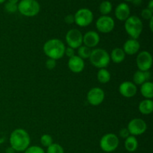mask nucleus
Segmentation results:
<instances>
[{"instance_id": "nucleus-1", "label": "nucleus", "mask_w": 153, "mask_h": 153, "mask_svg": "<svg viewBox=\"0 0 153 153\" xmlns=\"http://www.w3.org/2000/svg\"><path fill=\"white\" fill-rule=\"evenodd\" d=\"M10 147L16 152H24L31 143L30 135L23 128H16L13 130L9 138Z\"/></svg>"}, {"instance_id": "nucleus-2", "label": "nucleus", "mask_w": 153, "mask_h": 153, "mask_svg": "<svg viewBox=\"0 0 153 153\" xmlns=\"http://www.w3.org/2000/svg\"><path fill=\"white\" fill-rule=\"evenodd\" d=\"M65 48L66 46L62 40L58 38H52L48 40L43 44V50L48 58L57 61L64 56Z\"/></svg>"}, {"instance_id": "nucleus-3", "label": "nucleus", "mask_w": 153, "mask_h": 153, "mask_svg": "<svg viewBox=\"0 0 153 153\" xmlns=\"http://www.w3.org/2000/svg\"><path fill=\"white\" fill-rule=\"evenodd\" d=\"M89 60L91 64L97 68H106L111 62L110 54L105 49L97 48L91 51Z\"/></svg>"}, {"instance_id": "nucleus-4", "label": "nucleus", "mask_w": 153, "mask_h": 153, "mask_svg": "<svg viewBox=\"0 0 153 153\" xmlns=\"http://www.w3.org/2000/svg\"><path fill=\"white\" fill-rule=\"evenodd\" d=\"M125 30L127 34L132 39H137L143 31V25L141 19L137 16H130L124 24Z\"/></svg>"}, {"instance_id": "nucleus-5", "label": "nucleus", "mask_w": 153, "mask_h": 153, "mask_svg": "<svg viewBox=\"0 0 153 153\" xmlns=\"http://www.w3.org/2000/svg\"><path fill=\"white\" fill-rule=\"evenodd\" d=\"M17 10L23 16L32 17L40 13V5L37 0H20L17 4Z\"/></svg>"}, {"instance_id": "nucleus-6", "label": "nucleus", "mask_w": 153, "mask_h": 153, "mask_svg": "<svg viewBox=\"0 0 153 153\" xmlns=\"http://www.w3.org/2000/svg\"><path fill=\"white\" fill-rule=\"evenodd\" d=\"M120 144V140L117 135L114 133H108L101 137L100 146L105 152H112L116 150Z\"/></svg>"}, {"instance_id": "nucleus-7", "label": "nucleus", "mask_w": 153, "mask_h": 153, "mask_svg": "<svg viewBox=\"0 0 153 153\" xmlns=\"http://www.w3.org/2000/svg\"><path fill=\"white\" fill-rule=\"evenodd\" d=\"M94 17V13L90 9L80 8L74 14L75 23L79 27H87L92 23Z\"/></svg>"}, {"instance_id": "nucleus-8", "label": "nucleus", "mask_w": 153, "mask_h": 153, "mask_svg": "<svg viewBox=\"0 0 153 153\" xmlns=\"http://www.w3.org/2000/svg\"><path fill=\"white\" fill-rule=\"evenodd\" d=\"M65 40L69 47L78 49L83 44V34L79 29L72 28L66 34Z\"/></svg>"}, {"instance_id": "nucleus-9", "label": "nucleus", "mask_w": 153, "mask_h": 153, "mask_svg": "<svg viewBox=\"0 0 153 153\" xmlns=\"http://www.w3.org/2000/svg\"><path fill=\"white\" fill-rule=\"evenodd\" d=\"M127 129L130 135L136 137V136L141 135L146 132L147 129V124L140 118H134L131 120L128 123Z\"/></svg>"}, {"instance_id": "nucleus-10", "label": "nucleus", "mask_w": 153, "mask_h": 153, "mask_svg": "<svg viewBox=\"0 0 153 153\" xmlns=\"http://www.w3.org/2000/svg\"><path fill=\"white\" fill-rule=\"evenodd\" d=\"M115 27V22L111 16L108 15H102L96 22L97 31L103 34L111 32Z\"/></svg>"}, {"instance_id": "nucleus-11", "label": "nucleus", "mask_w": 153, "mask_h": 153, "mask_svg": "<svg viewBox=\"0 0 153 153\" xmlns=\"http://www.w3.org/2000/svg\"><path fill=\"white\" fill-rule=\"evenodd\" d=\"M136 64L138 70L146 72L149 71L152 65V56L148 51H141L136 58Z\"/></svg>"}, {"instance_id": "nucleus-12", "label": "nucleus", "mask_w": 153, "mask_h": 153, "mask_svg": "<svg viewBox=\"0 0 153 153\" xmlns=\"http://www.w3.org/2000/svg\"><path fill=\"white\" fill-rule=\"evenodd\" d=\"M105 97L104 91L102 88L95 87L88 92L87 94V100L88 103L93 106H98L103 102Z\"/></svg>"}, {"instance_id": "nucleus-13", "label": "nucleus", "mask_w": 153, "mask_h": 153, "mask_svg": "<svg viewBox=\"0 0 153 153\" xmlns=\"http://www.w3.org/2000/svg\"><path fill=\"white\" fill-rule=\"evenodd\" d=\"M119 92L123 97L126 98L134 97L137 92V85H134L132 82L126 81L120 85Z\"/></svg>"}, {"instance_id": "nucleus-14", "label": "nucleus", "mask_w": 153, "mask_h": 153, "mask_svg": "<svg viewBox=\"0 0 153 153\" xmlns=\"http://www.w3.org/2000/svg\"><path fill=\"white\" fill-rule=\"evenodd\" d=\"M100 42V36L95 31H89L83 34L84 46L89 48H94L98 46Z\"/></svg>"}, {"instance_id": "nucleus-15", "label": "nucleus", "mask_w": 153, "mask_h": 153, "mask_svg": "<svg viewBox=\"0 0 153 153\" xmlns=\"http://www.w3.org/2000/svg\"><path fill=\"white\" fill-rule=\"evenodd\" d=\"M67 65L70 71L74 73H82L85 67V61L76 55L69 58Z\"/></svg>"}, {"instance_id": "nucleus-16", "label": "nucleus", "mask_w": 153, "mask_h": 153, "mask_svg": "<svg viewBox=\"0 0 153 153\" xmlns=\"http://www.w3.org/2000/svg\"><path fill=\"white\" fill-rule=\"evenodd\" d=\"M131 10L129 5L127 3H120L116 7L114 10V15L117 19L120 21H126L130 16Z\"/></svg>"}, {"instance_id": "nucleus-17", "label": "nucleus", "mask_w": 153, "mask_h": 153, "mask_svg": "<svg viewBox=\"0 0 153 153\" xmlns=\"http://www.w3.org/2000/svg\"><path fill=\"white\" fill-rule=\"evenodd\" d=\"M140 48V44L138 40H136V39L130 38L124 43L123 47L122 49H123L126 55H134L138 53Z\"/></svg>"}, {"instance_id": "nucleus-18", "label": "nucleus", "mask_w": 153, "mask_h": 153, "mask_svg": "<svg viewBox=\"0 0 153 153\" xmlns=\"http://www.w3.org/2000/svg\"><path fill=\"white\" fill-rule=\"evenodd\" d=\"M138 110L143 115L151 114L153 111L152 100L145 99V100H142L138 105Z\"/></svg>"}, {"instance_id": "nucleus-19", "label": "nucleus", "mask_w": 153, "mask_h": 153, "mask_svg": "<svg viewBox=\"0 0 153 153\" xmlns=\"http://www.w3.org/2000/svg\"><path fill=\"white\" fill-rule=\"evenodd\" d=\"M126 54L122 48H114L110 54L111 61L114 64H120L125 60Z\"/></svg>"}, {"instance_id": "nucleus-20", "label": "nucleus", "mask_w": 153, "mask_h": 153, "mask_svg": "<svg viewBox=\"0 0 153 153\" xmlns=\"http://www.w3.org/2000/svg\"><path fill=\"white\" fill-rule=\"evenodd\" d=\"M140 94L145 99L152 100L153 98V84L150 81H146L140 85Z\"/></svg>"}, {"instance_id": "nucleus-21", "label": "nucleus", "mask_w": 153, "mask_h": 153, "mask_svg": "<svg viewBox=\"0 0 153 153\" xmlns=\"http://www.w3.org/2000/svg\"><path fill=\"white\" fill-rule=\"evenodd\" d=\"M125 149L128 152H133L137 150L138 147V141L136 137L132 135H129L126 139H125V143H124Z\"/></svg>"}, {"instance_id": "nucleus-22", "label": "nucleus", "mask_w": 153, "mask_h": 153, "mask_svg": "<svg viewBox=\"0 0 153 153\" xmlns=\"http://www.w3.org/2000/svg\"><path fill=\"white\" fill-rule=\"evenodd\" d=\"M97 80L101 84H107L110 82L111 79V76L108 70L106 68L99 69V71L97 72Z\"/></svg>"}, {"instance_id": "nucleus-23", "label": "nucleus", "mask_w": 153, "mask_h": 153, "mask_svg": "<svg viewBox=\"0 0 153 153\" xmlns=\"http://www.w3.org/2000/svg\"><path fill=\"white\" fill-rule=\"evenodd\" d=\"M147 81L146 77V74L145 72L140 71V70H137L134 73L133 76V83L135 85H141L144 82Z\"/></svg>"}, {"instance_id": "nucleus-24", "label": "nucleus", "mask_w": 153, "mask_h": 153, "mask_svg": "<svg viewBox=\"0 0 153 153\" xmlns=\"http://www.w3.org/2000/svg\"><path fill=\"white\" fill-rule=\"evenodd\" d=\"M112 8H113V5L108 0H105V1H102L99 7V10L102 15L109 14L111 12Z\"/></svg>"}, {"instance_id": "nucleus-25", "label": "nucleus", "mask_w": 153, "mask_h": 153, "mask_svg": "<svg viewBox=\"0 0 153 153\" xmlns=\"http://www.w3.org/2000/svg\"><path fill=\"white\" fill-rule=\"evenodd\" d=\"M91 51H92V49H91V48L87 47V46L82 45L80 47L78 48V56L80 57V58H82L83 60L88 59V58H89L90 56H91Z\"/></svg>"}, {"instance_id": "nucleus-26", "label": "nucleus", "mask_w": 153, "mask_h": 153, "mask_svg": "<svg viewBox=\"0 0 153 153\" xmlns=\"http://www.w3.org/2000/svg\"><path fill=\"white\" fill-rule=\"evenodd\" d=\"M46 153H64V149L61 145L53 143L47 147Z\"/></svg>"}, {"instance_id": "nucleus-27", "label": "nucleus", "mask_w": 153, "mask_h": 153, "mask_svg": "<svg viewBox=\"0 0 153 153\" xmlns=\"http://www.w3.org/2000/svg\"><path fill=\"white\" fill-rule=\"evenodd\" d=\"M40 143L44 147H49L52 143H53V138L49 134H44L40 137Z\"/></svg>"}, {"instance_id": "nucleus-28", "label": "nucleus", "mask_w": 153, "mask_h": 153, "mask_svg": "<svg viewBox=\"0 0 153 153\" xmlns=\"http://www.w3.org/2000/svg\"><path fill=\"white\" fill-rule=\"evenodd\" d=\"M24 153H46L44 149L40 146H29L25 151Z\"/></svg>"}, {"instance_id": "nucleus-29", "label": "nucleus", "mask_w": 153, "mask_h": 153, "mask_svg": "<svg viewBox=\"0 0 153 153\" xmlns=\"http://www.w3.org/2000/svg\"><path fill=\"white\" fill-rule=\"evenodd\" d=\"M4 10L9 13H13L17 11V4H13V3L7 2L4 4Z\"/></svg>"}, {"instance_id": "nucleus-30", "label": "nucleus", "mask_w": 153, "mask_h": 153, "mask_svg": "<svg viewBox=\"0 0 153 153\" xmlns=\"http://www.w3.org/2000/svg\"><path fill=\"white\" fill-rule=\"evenodd\" d=\"M141 16L143 19H146V20H149L151 18L153 17V11L150 10L149 9L144 8L141 11Z\"/></svg>"}, {"instance_id": "nucleus-31", "label": "nucleus", "mask_w": 153, "mask_h": 153, "mask_svg": "<svg viewBox=\"0 0 153 153\" xmlns=\"http://www.w3.org/2000/svg\"><path fill=\"white\" fill-rule=\"evenodd\" d=\"M56 61L54 59H51V58H48L46 61V63H45V65H46V68L50 70L55 69V67H56Z\"/></svg>"}, {"instance_id": "nucleus-32", "label": "nucleus", "mask_w": 153, "mask_h": 153, "mask_svg": "<svg viewBox=\"0 0 153 153\" xmlns=\"http://www.w3.org/2000/svg\"><path fill=\"white\" fill-rule=\"evenodd\" d=\"M76 52H75V49H73L71 47H67L65 48V52H64V55H66L67 57H68L69 58H72V57L75 56L76 55Z\"/></svg>"}, {"instance_id": "nucleus-33", "label": "nucleus", "mask_w": 153, "mask_h": 153, "mask_svg": "<svg viewBox=\"0 0 153 153\" xmlns=\"http://www.w3.org/2000/svg\"><path fill=\"white\" fill-rule=\"evenodd\" d=\"M119 135H120V137H122V138L126 139L127 137L130 135V134H129V132H128L127 128H121V129L120 130Z\"/></svg>"}, {"instance_id": "nucleus-34", "label": "nucleus", "mask_w": 153, "mask_h": 153, "mask_svg": "<svg viewBox=\"0 0 153 153\" xmlns=\"http://www.w3.org/2000/svg\"><path fill=\"white\" fill-rule=\"evenodd\" d=\"M64 21L67 24H73L75 22V19H74V15L73 14H68L64 17Z\"/></svg>"}, {"instance_id": "nucleus-35", "label": "nucleus", "mask_w": 153, "mask_h": 153, "mask_svg": "<svg viewBox=\"0 0 153 153\" xmlns=\"http://www.w3.org/2000/svg\"><path fill=\"white\" fill-rule=\"evenodd\" d=\"M147 8L153 11V0H150V1H149V4H148L147 5Z\"/></svg>"}, {"instance_id": "nucleus-36", "label": "nucleus", "mask_w": 153, "mask_h": 153, "mask_svg": "<svg viewBox=\"0 0 153 153\" xmlns=\"http://www.w3.org/2000/svg\"><path fill=\"white\" fill-rule=\"evenodd\" d=\"M15 152H16V151H15L13 148L10 147H10L7 148V149H6L5 151L6 153H15Z\"/></svg>"}, {"instance_id": "nucleus-37", "label": "nucleus", "mask_w": 153, "mask_h": 153, "mask_svg": "<svg viewBox=\"0 0 153 153\" xmlns=\"http://www.w3.org/2000/svg\"><path fill=\"white\" fill-rule=\"evenodd\" d=\"M149 28H150L151 31L153 30V17L149 19Z\"/></svg>"}, {"instance_id": "nucleus-38", "label": "nucleus", "mask_w": 153, "mask_h": 153, "mask_svg": "<svg viewBox=\"0 0 153 153\" xmlns=\"http://www.w3.org/2000/svg\"><path fill=\"white\" fill-rule=\"evenodd\" d=\"M132 2L133 4H135V5H139V4L142 2V0H133Z\"/></svg>"}, {"instance_id": "nucleus-39", "label": "nucleus", "mask_w": 153, "mask_h": 153, "mask_svg": "<svg viewBox=\"0 0 153 153\" xmlns=\"http://www.w3.org/2000/svg\"><path fill=\"white\" fill-rule=\"evenodd\" d=\"M7 1L13 3V4H18V2L19 1V0H7Z\"/></svg>"}, {"instance_id": "nucleus-40", "label": "nucleus", "mask_w": 153, "mask_h": 153, "mask_svg": "<svg viewBox=\"0 0 153 153\" xmlns=\"http://www.w3.org/2000/svg\"><path fill=\"white\" fill-rule=\"evenodd\" d=\"M6 1H7V0H0V4H3V3L5 2Z\"/></svg>"}, {"instance_id": "nucleus-41", "label": "nucleus", "mask_w": 153, "mask_h": 153, "mask_svg": "<svg viewBox=\"0 0 153 153\" xmlns=\"http://www.w3.org/2000/svg\"><path fill=\"white\" fill-rule=\"evenodd\" d=\"M124 1H132L133 0H124Z\"/></svg>"}]
</instances>
